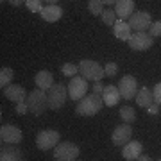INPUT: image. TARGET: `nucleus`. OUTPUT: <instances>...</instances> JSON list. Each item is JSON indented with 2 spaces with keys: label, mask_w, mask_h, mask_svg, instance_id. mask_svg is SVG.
Here are the masks:
<instances>
[{
  "label": "nucleus",
  "mask_w": 161,
  "mask_h": 161,
  "mask_svg": "<svg viewBox=\"0 0 161 161\" xmlns=\"http://www.w3.org/2000/svg\"><path fill=\"white\" fill-rule=\"evenodd\" d=\"M104 100L102 95H97V93H90L86 97L77 102V108H75V113L80 116H93L97 115L98 111L102 109Z\"/></svg>",
  "instance_id": "nucleus-1"
},
{
  "label": "nucleus",
  "mask_w": 161,
  "mask_h": 161,
  "mask_svg": "<svg viewBox=\"0 0 161 161\" xmlns=\"http://www.w3.org/2000/svg\"><path fill=\"white\" fill-rule=\"evenodd\" d=\"M66 97H68V88L61 84V82H56L54 86L47 92V100H48V109L52 111H59L66 102Z\"/></svg>",
  "instance_id": "nucleus-2"
},
{
  "label": "nucleus",
  "mask_w": 161,
  "mask_h": 161,
  "mask_svg": "<svg viewBox=\"0 0 161 161\" xmlns=\"http://www.w3.org/2000/svg\"><path fill=\"white\" fill-rule=\"evenodd\" d=\"M79 74H80V77H84L86 80H93V82H100V79L106 77L104 66H100L97 61H92V59H82L80 61Z\"/></svg>",
  "instance_id": "nucleus-3"
},
{
  "label": "nucleus",
  "mask_w": 161,
  "mask_h": 161,
  "mask_svg": "<svg viewBox=\"0 0 161 161\" xmlns=\"http://www.w3.org/2000/svg\"><path fill=\"white\" fill-rule=\"evenodd\" d=\"M25 104H27V108H29V111L32 113V115H41L43 111L48 108V100H47V92H43V90H32V92L29 93V97H27V100H25Z\"/></svg>",
  "instance_id": "nucleus-4"
},
{
  "label": "nucleus",
  "mask_w": 161,
  "mask_h": 161,
  "mask_svg": "<svg viewBox=\"0 0 161 161\" xmlns=\"http://www.w3.org/2000/svg\"><path fill=\"white\" fill-rule=\"evenodd\" d=\"M59 145V132L54 129H45L40 131L36 136V147L40 150H50Z\"/></svg>",
  "instance_id": "nucleus-5"
},
{
  "label": "nucleus",
  "mask_w": 161,
  "mask_h": 161,
  "mask_svg": "<svg viewBox=\"0 0 161 161\" xmlns=\"http://www.w3.org/2000/svg\"><path fill=\"white\" fill-rule=\"evenodd\" d=\"M66 88H68V97L72 100H77V102L88 95V80L84 77H80V75L72 77Z\"/></svg>",
  "instance_id": "nucleus-6"
},
{
  "label": "nucleus",
  "mask_w": 161,
  "mask_h": 161,
  "mask_svg": "<svg viewBox=\"0 0 161 161\" xmlns=\"http://www.w3.org/2000/svg\"><path fill=\"white\" fill-rule=\"evenodd\" d=\"M138 82L134 79V75H124L118 82V92H120V97L125 98V100H132L136 98V93H138Z\"/></svg>",
  "instance_id": "nucleus-7"
},
{
  "label": "nucleus",
  "mask_w": 161,
  "mask_h": 161,
  "mask_svg": "<svg viewBox=\"0 0 161 161\" xmlns=\"http://www.w3.org/2000/svg\"><path fill=\"white\" fill-rule=\"evenodd\" d=\"M79 147L72 142H61V143L54 149V156L56 159H61V161H74L77 156H79Z\"/></svg>",
  "instance_id": "nucleus-8"
},
{
  "label": "nucleus",
  "mask_w": 161,
  "mask_h": 161,
  "mask_svg": "<svg viewBox=\"0 0 161 161\" xmlns=\"http://www.w3.org/2000/svg\"><path fill=\"white\" fill-rule=\"evenodd\" d=\"M129 27L131 31H136V32H145L147 29H150L152 25V20H150V14L147 11H134L131 18H129Z\"/></svg>",
  "instance_id": "nucleus-9"
},
{
  "label": "nucleus",
  "mask_w": 161,
  "mask_h": 161,
  "mask_svg": "<svg viewBox=\"0 0 161 161\" xmlns=\"http://www.w3.org/2000/svg\"><path fill=\"white\" fill-rule=\"evenodd\" d=\"M0 140H2V143H7V145L20 143L23 140V132H22V129H18L16 125L6 124V125L0 127Z\"/></svg>",
  "instance_id": "nucleus-10"
},
{
  "label": "nucleus",
  "mask_w": 161,
  "mask_h": 161,
  "mask_svg": "<svg viewBox=\"0 0 161 161\" xmlns=\"http://www.w3.org/2000/svg\"><path fill=\"white\" fill-rule=\"evenodd\" d=\"M132 138V127L131 124H122V125H116L113 134H111V142L115 147H124L131 142Z\"/></svg>",
  "instance_id": "nucleus-11"
},
{
  "label": "nucleus",
  "mask_w": 161,
  "mask_h": 161,
  "mask_svg": "<svg viewBox=\"0 0 161 161\" xmlns=\"http://www.w3.org/2000/svg\"><path fill=\"white\" fill-rule=\"evenodd\" d=\"M127 43H129V47H131L132 50L145 52V50H149L150 47L154 45V38L149 36L147 32H134Z\"/></svg>",
  "instance_id": "nucleus-12"
},
{
  "label": "nucleus",
  "mask_w": 161,
  "mask_h": 161,
  "mask_svg": "<svg viewBox=\"0 0 161 161\" xmlns=\"http://www.w3.org/2000/svg\"><path fill=\"white\" fill-rule=\"evenodd\" d=\"M4 92V95H6V98H9V100H13V102H25L27 100V97H29V93L25 92V88L23 86H18V84H11V86H7L6 90H2Z\"/></svg>",
  "instance_id": "nucleus-13"
},
{
  "label": "nucleus",
  "mask_w": 161,
  "mask_h": 161,
  "mask_svg": "<svg viewBox=\"0 0 161 161\" xmlns=\"http://www.w3.org/2000/svg\"><path fill=\"white\" fill-rule=\"evenodd\" d=\"M61 16H63V9H61L56 2H48V6H45L43 11H41V18H43L47 23H56Z\"/></svg>",
  "instance_id": "nucleus-14"
},
{
  "label": "nucleus",
  "mask_w": 161,
  "mask_h": 161,
  "mask_svg": "<svg viewBox=\"0 0 161 161\" xmlns=\"http://www.w3.org/2000/svg\"><path fill=\"white\" fill-rule=\"evenodd\" d=\"M142 150H143V145L136 142V140H132L129 142L127 145H124V149H122V156H124V159L127 161H136L142 156Z\"/></svg>",
  "instance_id": "nucleus-15"
},
{
  "label": "nucleus",
  "mask_w": 161,
  "mask_h": 161,
  "mask_svg": "<svg viewBox=\"0 0 161 161\" xmlns=\"http://www.w3.org/2000/svg\"><path fill=\"white\" fill-rule=\"evenodd\" d=\"M136 2L134 0H118L115 6V13L118 18H131L134 14Z\"/></svg>",
  "instance_id": "nucleus-16"
},
{
  "label": "nucleus",
  "mask_w": 161,
  "mask_h": 161,
  "mask_svg": "<svg viewBox=\"0 0 161 161\" xmlns=\"http://www.w3.org/2000/svg\"><path fill=\"white\" fill-rule=\"evenodd\" d=\"M0 161H25L22 149L18 147H4L0 149Z\"/></svg>",
  "instance_id": "nucleus-17"
},
{
  "label": "nucleus",
  "mask_w": 161,
  "mask_h": 161,
  "mask_svg": "<svg viewBox=\"0 0 161 161\" xmlns=\"http://www.w3.org/2000/svg\"><path fill=\"white\" fill-rule=\"evenodd\" d=\"M120 98H122V97H120V92H118V88H116V86L109 84V86L104 88V92H102V100H104V104H106L108 108H113V106H116Z\"/></svg>",
  "instance_id": "nucleus-18"
},
{
  "label": "nucleus",
  "mask_w": 161,
  "mask_h": 161,
  "mask_svg": "<svg viewBox=\"0 0 161 161\" xmlns=\"http://www.w3.org/2000/svg\"><path fill=\"white\" fill-rule=\"evenodd\" d=\"M36 86L40 88V90H43V92H48L56 82H54V75L48 72V70H41V72H38L36 74Z\"/></svg>",
  "instance_id": "nucleus-19"
},
{
  "label": "nucleus",
  "mask_w": 161,
  "mask_h": 161,
  "mask_svg": "<svg viewBox=\"0 0 161 161\" xmlns=\"http://www.w3.org/2000/svg\"><path fill=\"white\" fill-rule=\"evenodd\" d=\"M113 34H115V38H118L120 41H129L132 32H131L129 23L124 22V20H118V22L115 23V27H113Z\"/></svg>",
  "instance_id": "nucleus-20"
},
{
  "label": "nucleus",
  "mask_w": 161,
  "mask_h": 161,
  "mask_svg": "<svg viewBox=\"0 0 161 161\" xmlns=\"http://www.w3.org/2000/svg\"><path fill=\"white\" fill-rule=\"evenodd\" d=\"M152 102H154L152 90H149L147 86L140 88L138 93H136V104H138L140 108H149V106H152Z\"/></svg>",
  "instance_id": "nucleus-21"
},
{
  "label": "nucleus",
  "mask_w": 161,
  "mask_h": 161,
  "mask_svg": "<svg viewBox=\"0 0 161 161\" xmlns=\"http://www.w3.org/2000/svg\"><path fill=\"white\" fill-rule=\"evenodd\" d=\"M13 77H14L13 68H9V66H2V70H0V88L6 90L7 86H11Z\"/></svg>",
  "instance_id": "nucleus-22"
},
{
  "label": "nucleus",
  "mask_w": 161,
  "mask_h": 161,
  "mask_svg": "<svg viewBox=\"0 0 161 161\" xmlns=\"http://www.w3.org/2000/svg\"><path fill=\"white\" fill-rule=\"evenodd\" d=\"M120 118L124 120V124H132L136 120V111L131 106H122L120 108Z\"/></svg>",
  "instance_id": "nucleus-23"
},
{
  "label": "nucleus",
  "mask_w": 161,
  "mask_h": 161,
  "mask_svg": "<svg viewBox=\"0 0 161 161\" xmlns=\"http://www.w3.org/2000/svg\"><path fill=\"white\" fill-rule=\"evenodd\" d=\"M102 16V22L104 25H109V27H115V23H116V13L115 9H106V11L100 14Z\"/></svg>",
  "instance_id": "nucleus-24"
},
{
  "label": "nucleus",
  "mask_w": 161,
  "mask_h": 161,
  "mask_svg": "<svg viewBox=\"0 0 161 161\" xmlns=\"http://www.w3.org/2000/svg\"><path fill=\"white\" fill-rule=\"evenodd\" d=\"M88 9H90L92 14L98 16V14L104 13V2L102 0H90V2H88Z\"/></svg>",
  "instance_id": "nucleus-25"
},
{
  "label": "nucleus",
  "mask_w": 161,
  "mask_h": 161,
  "mask_svg": "<svg viewBox=\"0 0 161 161\" xmlns=\"http://www.w3.org/2000/svg\"><path fill=\"white\" fill-rule=\"evenodd\" d=\"M61 72H63V75H68V77H75V75L79 74V66L74 63H64L63 66H61Z\"/></svg>",
  "instance_id": "nucleus-26"
},
{
  "label": "nucleus",
  "mask_w": 161,
  "mask_h": 161,
  "mask_svg": "<svg viewBox=\"0 0 161 161\" xmlns=\"http://www.w3.org/2000/svg\"><path fill=\"white\" fill-rule=\"evenodd\" d=\"M25 6H27V9H29L31 13H40L41 14V11H43V2H40V0H27L25 2Z\"/></svg>",
  "instance_id": "nucleus-27"
},
{
  "label": "nucleus",
  "mask_w": 161,
  "mask_h": 161,
  "mask_svg": "<svg viewBox=\"0 0 161 161\" xmlns=\"http://www.w3.org/2000/svg\"><path fill=\"white\" fill-rule=\"evenodd\" d=\"M104 74H106V77H109V79H113V77H116V74H118V64L116 63H108L106 66H104Z\"/></svg>",
  "instance_id": "nucleus-28"
},
{
  "label": "nucleus",
  "mask_w": 161,
  "mask_h": 161,
  "mask_svg": "<svg viewBox=\"0 0 161 161\" xmlns=\"http://www.w3.org/2000/svg\"><path fill=\"white\" fill-rule=\"evenodd\" d=\"M149 36H152V38L161 36V22H152V25L149 29Z\"/></svg>",
  "instance_id": "nucleus-29"
},
{
  "label": "nucleus",
  "mask_w": 161,
  "mask_h": 161,
  "mask_svg": "<svg viewBox=\"0 0 161 161\" xmlns=\"http://www.w3.org/2000/svg\"><path fill=\"white\" fill-rule=\"evenodd\" d=\"M152 97H154V102L158 104V106H161V82H158L154 86V90H152Z\"/></svg>",
  "instance_id": "nucleus-30"
},
{
  "label": "nucleus",
  "mask_w": 161,
  "mask_h": 161,
  "mask_svg": "<svg viewBox=\"0 0 161 161\" xmlns=\"http://www.w3.org/2000/svg\"><path fill=\"white\" fill-rule=\"evenodd\" d=\"M16 111H18V115H25V113L29 111V108H27V104L25 102H20L16 106Z\"/></svg>",
  "instance_id": "nucleus-31"
},
{
  "label": "nucleus",
  "mask_w": 161,
  "mask_h": 161,
  "mask_svg": "<svg viewBox=\"0 0 161 161\" xmlns=\"http://www.w3.org/2000/svg\"><path fill=\"white\" fill-rule=\"evenodd\" d=\"M104 88L100 86V82H95V86H93V93H97V95H102Z\"/></svg>",
  "instance_id": "nucleus-32"
},
{
  "label": "nucleus",
  "mask_w": 161,
  "mask_h": 161,
  "mask_svg": "<svg viewBox=\"0 0 161 161\" xmlns=\"http://www.w3.org/2000/svg\"><path fill=\"white\" fill-rule=\"evenodd\" d=\"M149 111L154 115V113H158V104H152V106H149Z\"/></svg>",
  "instance_id": "nucleus-33"
},
{
  "label": "nucleus",
  "mask_w": 161,
  "mask_h": 161,
  "mask_svg": "<svg viewBox=\"0 0 161 161\" xmlns=\"http://www.w3.org/2000/svg\"><path fill=\"white\" fill-rule=\"evenodd\" d=\"M136 161H152V159H150L149 156H145V154H142V156H140V158H138V159H136Z\"/></svg>",
  "instance_id": "nucleus-34"
},
{
  "label": "nucleus",
  "mask_w": 161,
  "mask_h": 161,
  "mask_svg": "<svg viewBox=\"0 0 161 161\" xmlns=\"http://www.w3.org/2000/svg\"><path fill=\"white\" fill-rule=\"evenodd\" d=\"M9 4H13V6H22V4H25V2H22V0H11V2H9Z\"/></svg>",
  "instance_id": "nucleus-35"
},
{
  "label": "nucleus",
  "mask_w": 161,
  "mask_h": 161,
  "mask_svg": "<svg viewBox=\"0 0 161 161\" xmlns=\"http://www.w3.org/2000/svg\"><path fill=\"white\" fill-rule=\"evenodd\" d=\"M104 4H106V6H116V2H115V0H106Z\"/></svg>",
  "instance_id": "nucleus-36"
},
{
  "label": "nucleus",
  "mask_w": 161,
  "mask_h": 161,
  "mask_svg": "<svg viewBox=\"0 0 161 161\" xmlns=\"http://www.w3.org/2000/svg\"><path fill=\"white\" fill-rule=\"evenodd\" d=\"M158 161H161V158H159V159H158Z\"/></svg>",
  "instance_id": "nucleus-37"
},
{
  "label": "nucleus",
  "mask_w": 161,
  "mask_h": 161,
  "mask_svg": "<svg viewBox=\"0 0 161 161\" xmlns=\"http://www.w3.org/2000/svg\"><path fill=\"white\" fill-rule=\"evenodd\" d=\"M58 161H61V159H58Z\"/></svg>",
  "instance_id": "nucleus-38"
}]
</instances>
